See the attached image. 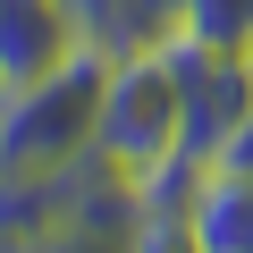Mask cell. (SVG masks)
<instances>
[{"label": "cell", "mask_w": 253, "mask_h": 253, "mask_svg": "<svg viewBox=\"0 0 253 253\" xmlns=\"http://www.w3.org/2000/svg\"><path fill=\"white\" fill-rule=\"evenodd\" d=\"M219 169H253V118L228 135V152H219Z\"/></svg>", "instance_id": "obj_10"}, {"label": "cell", "mask_w": 253, "mask_h": 253, "mask_svg": "<svg viewBox=\"0 0 253 253\" xmlns=\"http://www.w3.org/2000/svg\"><path fill=\"white\" fill-rule=\"evenodd\" d=\"M126 236H135V228H118V219H68V228H51L34 253H126Z\"/></svg>", "instance_id": "obj_8"}, {"label": "cell", "mask_w": 253, "mask_h": 253, "mask_svg": "<svg viewBox=\"0 0 253 253\" xmlns=\"http://www.w3.org/2000/svg\"><path fill=\"white\" fill-rule=\"evenodd\" d=\"M93 152H101L126 186H152L161 169L186 161V84H177V51H169V34L126 42V51L110 59L101 118H93ZM194 169H203V161H194Z\"/></svg>", "instance_id": "obj_1"}, {"label": "cell", "mask_w": 253, "mask_h": 253, "mask_svg": "<svg viewBox=\"0 0 253 253\" xmlns=\"http://www.w3.org/2000/svg\"><path fill=\"white\" fill-rule=\"evenodd\" d=\"M126 253H203L186 203H144V219H135V236H126Z\"/></svg>", "instance_id": "obj_7"}, {"label": "cell", "mask_w": 253, "mask_h": 253, "mask_svg": "<svg viewBox=\"0 0 253 253\" xmlns=\"http://www.w3.org/2000/svg\"><path fill=\"white\" fill-rule=\"evenodd\" d=\"M126 9H135V42H152L169 26V0H126Z\"/></svg>", "instance_id": "obj_9"}, {"label": "cell", "mask_w": 253, "mask_h": 253, "mask_svg": "<svg viewBox=\"0 0 253 253\" xmlns=\"http://www.w3.org/2000/svg\"><path fill=\"white\" fill-rule=\"evenodd\" d=\"M169 51H177V84H186V161L211 169L228 152V135L253 118V51H219V42H186V34H169Z\"/></svg>", "instance_id": "obj_3"}, {"label": "cell", "mask_w": 253, "mask_h": 253, "mask_svg": "<svg viewBox=\"0 0 253 253\" xmlns=\"http://www.w3.org/2000/svg\"><path fill=\"white\" fill-rule=\"evenodd\" d=\"M169 34L219 42V51H253V0H169Z\"/></svg>", "instance_id": "obj_6"}, {"label": "cell", "mask_w": 253, "mask_h": 253, "mask_svg": "<svg viewBox=\"0 0 253 253\" xmlns=\"http://www.w3.org/2000/svg\"><path fill=\"white\" fill-rule=\"evenodd\" d=\"M186 219H194V245L203 253H253V169H203L194 194H186Z\"/></svg>", "instance_id": "obj_5"}, {"label": "cell", "mask_w": 253, "mask_h": 253, "mask_svg": "<svg viewBox=\"0 0 253 253\" xmlns=\"http://www.w3.org/2000/svg\"><path fill=\"white\" fill-rule=\"evenodd\" d=\"M84 42H93V26L76 0H0V93L76 59Z\"/></svg>", "instance_id": "obj_4"}, {"label": "cell", "mask_w": 253, "mask_h": 253, "mask_svg": "<svg viewBox=\"0 0 253 253\" xmlns=\"http://www.w3.org/2000/svg\"><path fill=\"white\" fill-rule=\"evenodd\" d=\"M110 59H118L110 42H84L76 59H59V68L0 93V169H68V161H84Z\"/></svg>", "instance_id": "obj_2"}]
</instances>
